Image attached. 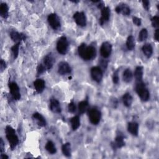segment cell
I'll list each match as a JSON object with an SVG mask.
<instances>
[{
	"label": "cell",
	"instance_id": "obj_1",
	"mask_svg": "<svg viewBox=\"0 0 159 159\" xmlns=\"http://www.w3.org/2000/svg\"><path fill=\"white\" fill-rule=\"evenodd\" d=\"M78 53L84 60H91L96 57V50L93 45L88 46L85 43H81L78 48Z\"/></svg>",
	"mask_w": 159,
	"mask_h": 159
},
{
	"label": "cell",
	"instance_id": "obj_2",
	"mask_svg": "<svg viewBox=\"0 0 159 159\" xmlns=\"http://www.w3.org/2000/svg\"><path fill=\"white\" fill-rule=\"evenodd\" d=\"M5 133L6 139L9 143L11 150H14L18 145L19 142L15 130L11 125H7L5 129Z\"/></svg>",
	"mask_w": 159,
	"mask_h": 159
},
{
	"label": "cell",
	"instance_id": "obj_3",
	"mask_svg": "<svg viewBox=\"0 0 159 159\" xmlns=\"http://www.w3.org/2000/svg\"><path fill=\"white\" fill-rule=\"evenodd\" d=\"M135 91L142 101L146 102L148 101V99H150L149 91L147 88L146 85L145 84V83H143L142 81L138 82L136 83Z\"/></svg>",
	"mask_w": 159,
	"mask_h": 159
},
{
	"label": "cell",
	"instance_id": "obj_4",
	"mask_svg": "<svg viewBox=\"0 0 159 159\" xmlns=\"http://www.w3.org/2000/svg\"><path fill=\"white\" fill-rule=\"evenodd\" d=\"M88 116L90 122L93 125H97L100 122L101 112L96 107H93L88 110Z\"/></svg>",
	"mask_w": 159,
	"mask_h": 159
},
{
	"label": "cell",
	"instance_id": "obj_5",
	"mask_svg": "<svg viewBox=\"0 0 159 159\" xmlns=\"http://www.w3.org/2000/svg\"><path fill=\"white\" fill-rule=\"evenodd\" d=\"M68 42L65 36H61L57 43V50L61 55H65L68 52Z\"/></svg>",
	"mask_w": 159,
	"mask_h": 159
},
{
	"label": "cell",
	"instance_id": "obj_6",
	"mask_svg": "<svg viewBox=\"0 0 159 159\" xmlns=\"http://www.w3.org/2000/svg\"><path fill=\"white\" fill-rule=\"evenodd\" d=\"M47 21L50 26L53 30H58L60 29L61 22L60 18L55 13H52L47 17Z\"/></svg>",
	"mask_w": 159,
	"mask_h": 159
},
{
	"label": "cell",
	"instance_id": "obj_7",
	"mask_svg": "<svg viewBox=\"0 0 159 159\" xmlns=\"http://www.w3.org/2000/svg\"><path fill=\"white\" fill-rule=\"evenodd\" d=\"M90 73L92 79L97 82L100 83L103 77V72L99 66H93L91 68Z\"/></svg>",
	"mask_w": 159,
	"mask_h": 159
},
{
	"label": "cell",
	"instance_id": "obj_8",
	"mask_svg": "<svg viewBox=\"0 0 159 159\" xmlns=\"http://www.w3.org/2000/svg\"><path fill=\"white\" fill-rule=\"evenodd\" d=\"M9 88L10 91L11 95L12 98L13 99L16 101H18L20 99V89L17 84L15 82H11L9 83Z\"/></svg>",
	"mask_w": 159,
	"mask_h": 159
},
{
	"label": "cell",
	"instance_id": "obj_9",
	"mask_svg": "<svg viewBox=\"0 0 159 159\" xmlns=\"http://www.w3.org/2000/svg\"><path fill=\"white\" fill-rule=\"evenodd\" d=\"M76 24L80 27H84L86 25V17L83 12H76L73 16Z\"/></svg>",
	"mask_w": 159,
	"mask_h": 159
},
{
	"label": "cell",
	"instance_id": "obj_10",
	"mask_svg": "<svg viewBox=\"0 0 159 159\" xmlns=\"http://www.w3.org/2000/svg\"><path fill=\"white\" fill-rule=\"evenodd\" d=\"M112 52V45L109 42H104L100 48V54L104 58H108Z\"/></svg>",
	"mask_w": 159,
	"mask_h": 159
},
{
	"label": "cell",
	"instance_id": "obj_11",
	"mask_svg": "<svg viewBox=\"0 0 159 159\" xmlns=\"http://www.w3.org/2000/svg\"><path fill=\"white\" fill-rule=\"evenodd\" d=\"M111 15V11L109 7L104 6L101 9V17L99 18V24L102 25L106 22H107L110 19Z\"/></svg>",
	"mask_w": 159,
	"mask_h": 159
},
{
	"label": "cell",
	"instance_id": "obj_12",
	"mask_svg": "<svg viewBox=\"0 0 159 159\" xmlns=\"http://www.w3.org/2000/svg\"><path fill=\"white\" fill-rule=\"evenodd\" d=\"M58 73L60 75L70 74L71 73V68L66 61H61L58 65Z\"/></svg>",
	"mask_w": 159,
	"mask_h": 159
},
{
	"label": "cell",
	"instance_id": "obj_13",
	"mask_svg": "<svg viewBox=\"0 0 159 159\" xmlns=\"http://www.w3.org/2000/svg\"><path fill=\"white\" fill-rule=\"evenodd\" d=\"M125 145V141H124V137L122 135V134H118L113 142L111 143V146L114 149L118 148H122Z\"/></svg>",
	"mask_w": 159,
	"mask_h": 159
},
{
	"label": "cell",
	"instance_id": "obj_14",
	"mask_svg": "<svg viewBox=\"0 0 159 159\" xmlns=\"http://www.w3.org/2000/svg\"><path fill=\"white\" fill-rule=\"evenodd\" d=\"M115 11L117 14H122L124 16H129L130 14V7L125 3H120L118 4L116 7Z\"/></svg>",
	"mask_w": 159,
	"mask_h": 159
},
{
	"label": "cell",
	"instance_id": "obj_15",
	"mask_svg": "<svg viewBox=\"0 0 159 159\" xmlns=\"http://www.w3.org/2000/svg\"><path fill=\"white\" fill-rule=\"evenodd\" d=\"M10 37L11 39L16 43H20L22 40L26 39V35L22 33H19L18 32L12 30L10 33Z\"/></svg>",
	"mask_w": 159,
	"mask_h": 159
},
{
	"label": "cell",
	"instance_id": "obj_16",
	"mask_svg": "<svg viewBox=\"0 0 159 159\" xmlns=\"http://www.w3.org/2000/svg\"><path fill=\"white\" fill-rule=\"evenodd\" d=\"M50 109L54 113H60L61 112V108L59 101L55 99L52 98L50 100Z\"/></svg>",
	"mask_w": 159,
	"mask_h": 159
},
{
	"label": "cell",
	"instance_id": "obj_17",
	"mask_svg": "<svg viewBox=\"0 0 159 159\" xmlns=\"http://www.w3.org/2000/svg\"><path fill=\"white\" fill-rule=\"evenodd\" d=\"M55 62V58L52 53L47 54L43 58V65L47 70H50Z\"/></svg>",
	"mask_w": 159,
	"mask_h": 159
},
{
	"label": "cell",
	"instance_id": "obj_18",
	"mask_svg": "<svg viewBox=\"0 0 159 159\" xmlns=\"http://www.w3.org/2000/svg\"><path fill=\"white\" fill-rule=\"evenodd\" d=\"M127 130L134 136H137L139 134V124L136 122H130L127 124Z\"/></svg>",
	"mask_w": 159,
	"mask_h": 159
},
{
	"label": "cell",
	"instance_id": "obj_19",
	"mask_svg": "<svg viewBox=\"0 0 159 159\" xmlns=\"http://www.w3.org/2000/svg\"><path fill=\"white\" fill-rule=\"evenodd\" d=\"M32 119L36 121L38 125L40 127H45L47 125V122L43 116L39 112H35L32 115Z\"/></svg>",
	"mask_w": 159,
	"mask_h": 159
},
{
	"label": "cell",
	"instance_id": "obj_20",
	"mask_svg": "<svg viewBox=\"0 0 159 159\" xmlns=\"http://www.w3.org/2000/svg\"><path fill=\"white\" fill-rule=\"evenodd\" d=\"M45 81L42 79H37L34 82V86L37 93H41L43 92L45 88Z\"/></svg>",
	"mask_w": 159,
	"mask_h": 159
},
{
	"label": "cell",
	"instance_id": "obj_21",
	"mask_svg": "<svg viewBox=\"0 0 159 159\" xmlns=\"http://www.w3.org/2000/svg\"><path fill=\"white\" fill-rule=\"evenodd\" d=\"M142 50L147 58H150L153 54V47L150 43H145L142 47Z\"/></svg>",
	"mask_w": 159,
	"mask_h": 159
},
{
	"label": "cell",
	"instance_id": "obj_22",
	"mask_svg": "<svg viewBox=\"0 0 159 159\" xmlns=\"http://www.w3.org/2000/svg\"><path fill=\"white\" fill-rule=\"evenodd\" d=\"M143 73V68L142 66H138L135 68V72H134V77L137 83L142 81Z\"/></svg>",
	"mask_w": 159,
	"mask_h": 159
},
{
	"label": "cell",
	"instance_id": "obj_23",
	"mask_svg": "<svg viewBox=\"0 0 159 159\" xmlns=\"http://www.w3.org/2000/svg\"><path fill=\"white\" fill-rule=\"evenodd\" d=\"M122 100L124 105L127 107H129L132 104L133 98L130 93H125L122 96Z\"/></svg>",
	"mask_w": 159,
	"mask_h": 159
},
{
	"label": "cell",
	"instance_id": "obj_24",
	"mask_svg": "<svg viewBox=\"0 0 159 159\" xmlns=\"http://www.w3.org/2000/svg\"><path fill=\"white\" fill-rule=\"evenodd\" d=\"M9 14V7L6 3L1 2L0 5V16L4 18L7 19Z\"/></svg>",
	"mask_w": 159,
	"mask_h": 159
},
{
	"label": "cell",
	"instance_id": "obj_25",
	"mask_svg": "<svg viewBox=\"0 0 159 159\" xmlns=\"http://www.w3.org/2000/svg\"><path fill=\"white\" fill-rule=\"evenodd\" d=\"M122 78L124 81L125 83H128L132 81L133 78V74L130 68H127L124 70L122 75Z\"/></svg>",
	"mask_w": 159,
	"mask_h": 159
},
{
	"label": "cell",
	"instance_id": "obj_26",
	"mask_svg": "<svg viewBox=\"0 0 159 159\" xmlns=\"http://www.w3.org/2000/svg\"><path fill=\"white\" fill-rule=\"evenodd\" d=\"M70 123H71V125L73 130H77L80 125V120L79 116H73L72 118H71Z\"/></svg>",
	"mask_w": 159,
	"mask_h": 159
},
{
	"label": "cell",
	"instance_id": "obj_27",
	"mask_svg": "<svg viewBox=\"0 0 159 159\" xmlns=\"http://www.w3.org/2000/svg\"><path fill=\"white\" fill-rule=\"evenodd\" d=\"M45 148L46 150L50 154H55L57 152V148L55 147V145L54 143L51 140L47 141L45 144Z\"/></svg>",
	"mask_w": 159,
	"mask_h": 159
},
{
	"label": "cell",
	"instance_id": "obj_28",
	"mask_svg": "<svg viewBox=\"0 0 159 159\" xmlns=\"http://www.w3.org/2000/svg\"><path fill=\"white\" fill-rule=\"evenodd\" d=\"M135 39L132 35H129L126 40V47L129 50H133L135 48Z\"/></svg>",
	"mask_w": 159,
	"mask_h": 159
},
{
	"label": "cell",
	"instance_id": "obj_29",
	"mask_svg": "<svg viewBox=\"0 0 159 159\" xmlns=\"http://www.w3.org/2000/svg\"><path fill=\"white\" fill-rule=\"evenodd\" d=\"M61 151L63 154L67 157H70L71 154V145L70 143H65L61 147Z\"/></svg>",
	"mask_w": 159,
	"mask_h": 159
},
{
	"label": "cell",
	"instance_id": "obj_30",
	"mask_svg": "<svg viewBox=\"0 0 159 159\" xmlns=\"http://www.w3.org/2000/svg\"><path fill=\"white\" fill-rule=\"evenodd\" d=\"M88 107V101L84 100L79 102L78 104V111L80 114H83L86 111Z\"/></svg>",
	"mask_w": 159,
	"mask_h": 159
},
{
	"label": "cell",
	"instance_id": "obj_31",
	"mask_svg": "<svg viewBox=\"0 0 159 159\" xmlns=\"http://www.w3.org/2000/svg\"><path fill=\"white\" fill-rule=\"evenodd\" d=\"M147 37H148V31L147 29L143 28L140 31L139 34V37H138L139 41L143 42L145 40L147 39Z\"/></svg>",
	"mask_w": 159,
	"mask_h": 159
},
{
	"label": "cell",
	"instance_id": "obj_32",
	"mask_svg": "<svg viewBox=\"0 0 159 159\" xmlns=\"http://www.w3.org/2000/svg\"><path fill=\"white\" fill-rule=\"evenodd\" d=\"M20 43H15L11 48L13 57L14 59L17 58V57H18L19 55V46H20Z\"/></svg>",
	"mask_w": 159,
	"mask_h": 159
},
{
	"label": "cell",
	"instance_id": "obj_33",
	"mask_svg": "<svg viewBox=\"0 0 159 159\" xmlns=\"http://www.w3.org/2000/svg\"><path fill=\"white\" fill-rule=\"evenodd\" d=\"M151 22L152 27L156 29H158L159 24V17L157 16H155L151 18Z\"/></svg>",
	"mask_w": 159,
	"mask_h": 159
},
{
	"label": "cell",
	"instance_id": "obj_34",
	"mask_svg": "<svg viewBox=\"0 0 159 159\" xmlns=\"http://www.w3.org/2000/svg\"><path fill=\"white\" fill-rule=\"evenodd\" d=\"M68 111L71 113H74L75 111H76V105L75 104V102L71 101L69 104H68Z\"/></svg>",
	"mask_w": 159,
	"mask_h": 159
},
{
	"label": "cell",
	"instance_id": "obj_35",
	"mask_svg": "<svg viewBox=\"0 0 159 159\" xmlns=\"http://www.w3.org/2000/svg\"><path fill=\"white\" fill-rule=\"evenodd\" d=\"M112 81L114 84H117L119 81V69L116 70L112 75Z\"/></svg>",
	"mask_w": 159,
	"mask_h": 159
},
{
	"label": "cell",
	"instance_id": "obj_36",
	"mask_svg": "<svg viewBox=\"0 0 159 159\" xmlns=\"http://www.w3.org/2000/svg\"><path fill=\"white\" fill-rule=\"evenodd\" d=\"M47 69L43 65V64H39L37 68V73L38 75H40L43 73Z\"/></svg>",
	"mask_w": 159,
	"mask_h": 159
},
{
	"label": "cell",
	"instance_id": "obj_37",
	"mask_svg": "<svg viewBox=\"0 0 159 159\" xmlns=\"http://www.w3.org/2000/svg\"><path fill=\"white\" fill-rule=\"evenodd\" d=\"M132 21L134 22V24L135 25H136L137 26H140L142 24V20L140 18H139L136 16H134L132 17Z\"/></svg>",
	"mask_w": 159,
	"mask_h": 159
},
{
	"label": "cell",
	"instance_id": "obj_38",
	"mask_svg": "<svg viewBox=\"0 0 159 159\" xmlns=\"http://www.w3.org/2000/svg\"><path fill=\"white\" fill-rule=\"evenodd\" d=\"M142 5L143 8L146 10L148 11L150 8V2L148 1H142Z\"/></svg>",
	"mask_w": 159,
	"mask_h": 159
},
{
	"label": "cell",
	"instance_id": "obj_39",
	"mask_svg": "<svg viewBox=\"0 0 159 159\" xmlns=\"http://www.w3.org/2000/svg\"><path fill=\"white\" fill-rule=\"evenodd\" d=\"M6 68V63L5 62V61L3 60V59H1V61H0V68H1V71L2 72L5 68Z\"/></svg>",
	"mask_w": 159,
	"mask_h": 159
},
{
	"label": "cell",
	"instance_id": "obj_40",
	"mask_svg": "<svg viewBox=\"0 0 159 159\" xmlns=\"http://www.w3.org/2000/svg\"><path fill=\"white\" fill-rule=\"evenodd\" d=\"M4 150V142L3 140L1 138L0 139V151H1V153H3Z\"/></svg>",
	"mask_w": 159,
	"mask_h": 159
},
{
	"label": "cell",
	"instance_id": "obj_41",
	"mask_svg": "<svg viewBox=\"0 0 159 159\" xmlns=\"http://www.w3.org/2000/svg\"><path fill=\"white\" fill-rule=\"evenodd\" d=\"M154 38L157 41L158 40V29H155V31L154 33Z\"/></svg>",
	"mask_w": 159,
	"mask_h": 159
},
{
	"label": "cell",
	"instance_id": "obj_42",
	"mask_svg": "<svg viewBox=\"0 0 159 159\" xmlns=\"http://www.w3.org/2000/svg\"><path fill=\"white\" fill-rule=\"evenodd\" d=\"M1 158H2V159H7L9 157H8V156H7L6 154H4V153H2V154H1Z\"/></svg>",
	"mask_w": 159,
	"mask_h": 159
}]
</instances>
